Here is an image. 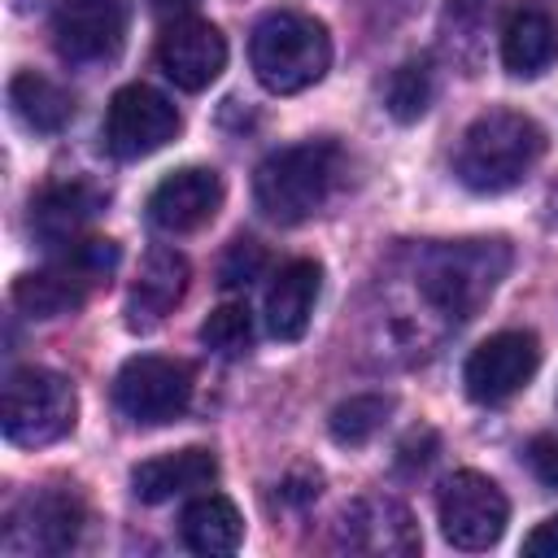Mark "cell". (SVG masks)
Masks as SVG:
<instances>
[{
  "label": "cell",
  "mask_w": 558,
  "mask_h": 558,
  "mask_svg": "<svg viewBox=\"0 0 558 558\" xmlns=\"http://www.w3.org/2000/svg\"><path fill=\"white\" fill-rule=\"evenodd\" d=\"M384 4H401V9H405V4H410V0H384Z\"/></svg>",
  "instance_id": "cell-30"
},
{
  "label": "cell",
  "mask_w": 558,
  "mask_h": 558,
  "mask_svg": "<svg viewBox=\"0 0 558 558\" xmlns=\"http://www.w3.org/2000/svg\"><path fill=\"white\" fill-rule=\"evenodd\" d=\"M336 545L349 554H371V558H410L418 554L423 536L414 514L384 493L357 497L353 506H344L340 523H336Z\"/></svg>",
  "instance_id": "cell-13"
},
{
  "label": "cell",
  "mask_w": 558,
  "mask_h": 558,
  "mask_svg": "<svg viewBox=\"0 0 558 558\" xmlns=\"http://www.w3.org/2000/svg\"><path fill=\"white\" fill-rule=\"evenodd\" d=\"M523 458H527L532 475H536L545 488H558V436H554V432L532 436L527 449H523Z\"/></svg>",
  "instance_id": "cell-27"
},
{
  "label": "cell",
  "mask_w": 558,
  "mask_h": 558,
  "mask_svg": "<svg viewBox=\"0 0 558 558\" xmlns=\"http://www.w3.org/2000/svg\"><path fill=\"white\" fill-rule=\"evenodd\" d=\"M388 414H392V397H384V392H357V397H349V401H340L331 410L327 432H331L336 445L357 449V445H366L388 423Z\"/></svg>",
  "instance_id": "cell-24"
},
{
  "label": "cell",
  "mask_w": 558,
  "mask_h": 558,
  "mask_svg": "<svg viewBox=\"0 0 558 558\" xmlns=\"http://www.w3.org/2000/svg\"><path fill=\"white\" fill-rule=\"evenodd\" d=\"M113 405L140 427L174 423L192 405V366L179 357L140 353L113 375Z\"/></svg>",
  "instance_id": "cell-7"
},
{
  "label": "cell",
  "mask_w": 558,
  "mask_h": 558,
  "mask_svg": "<svg viewBox=\"0 0 558 558\" xmlns=\"http://www.w3.org/2000/svg\"><path fill=\"white\" fill-rule=\"evenodd\" d=\"M510 270L506 240H445L418 253L414 288L440 323H471Z\"/></svg>",
  "instance_id": "cell-1"
},
{
  "label": "cell",
  "mask_w": 558,
  "mask_h": 558,
  "mask_svg": "<svg viewBox=\"0 0 558 558\" xmlns=\"http://www.w3.org/2000/svg\"><path fill=\"white\" fill-rule=\"evenodd\" d=\"M179 532H183V545L196 549V554H235L240 541H244V519L235 510L231 497L222 493H205L196 501L183 506L179 514Z\"/></svg>",
  "instance_id": "cell-21"
},
{
  "label": "cell",
  "mask_w": 558,
  "mask_h": 558,
  "mask_svg": "<svg viewBox=\"0 0 558 558\" xmlns=\"http://www.w3.org/2000/svg\"><path fill=\"white\" fill-rule=\"evenodd\" d=\"M248 61L266 92L292 96L314 87L331 65V35L318 17L275 9L248 35Z\"/></svg>",
  "instance_id": "cell-4"
},
{
  "label": "cell",
  "mask_w": 558,
  "mask_h": 558,
  "mask_svg": "<svg viewBox=\"0 0 558 558\" xmlns=\"http://www.w3.org/2000/svg\"><path fill=\"white\" fill-rule=\"evenodd\" d=\"M187 275H192V270H187V257H183V253H174V248H153V253L144 257V266H140V279H135L131 296H126V323H131L135 331L157 327V323L183 301Z\"/></svg>",
  "instance_id": "cell-18"
},
{
  "label": "cell",
  "mask_w": 558,
  "mask_h": 558,
  "mask_svg": "<svg viewBox=\"0 0 558 558\" xmlns=\"http://www.w3.org/2000/svg\"><path fill=\"white\" fill-rule=\"evenodd\" d=\"M126 0H61L52 13V44L70 65H100L122 52Z\"/></svg>",
  "instance_id": "cell-12"
},
{
  "label": "cell",
  "mask_w": 558,
  "mask_h": 558,
  "mask_svg": "<svg viewBox=\"0 0 558 558\" xmlns=\"http://www.w3.org/2000/svg\"><path fill=\"white\" fill-rule=\"evenodd\" d=\"M157 65L174 87L201 92L222 74L227 39L218 26H209L201 17H174L157 39Z\"/></svg>",
  "instance_id": "cell-14"
},
{
  "label": "cell",
  "mask_w": 558,
  "mask_h": 558,
  "mask_svg": "<svg viewBox=\"0 0 558 558\" xmlns=\"http://www.w3.org/2000/svg\"><path fill=\"white\" fill-rule=\"evenodd\" d=\"M157 13H183V9H192L196 0H148Z\"/></svg>",
  "instance_id": "cell-29"
},
{
  "label": "cell",
  "mask_w": 558,
  "mask_h": 558,
  "mask_svg": "<svg viewBox=\"0 0 558 558\" xmlns=\"http://www.w3.org/2000/svg\"><path fill=\"white\" fill-rule=\"evenodd\" d=\"M436 100V65L427 57L401 61L384 83V109L397 122H418Z\"/></svg>",
  "instance_id": "cell-23"
},
{
  "label": "cell",
  "mask_w": 558,
  "mask_h": 558,
  "mask_svg": "<svg viewBox=\"0 0 558 558\" xmlns=\"http://www.w3.org/2000/svg\"><path fill=\"white\" fill-rule=\"evenodd\" d=\"M323 292V266L310 257H292L275 270L266 288V327L275 340H301Z\"/></svg>",
  "instance_id": "cell-17"
},
{
  "label": "cell",
  "mask_w": 558,
  "mask_h": 558,
  "mask_svg": "<svg viewBox=\"0 0 558 558\" xmlns=\"http://www.w3.org/2000/svg\"><path fill=\"white\" fill-rule=\"evenodd\" d=\"M87 523V510L78 493L70 488H39L22 497L9 510L4 523V554L31 558V554H65L78 545V532Z\"/></svg>",
  "instance_id": "cell-10"
},
{
  "label": "cell",
  "mask_w": 558,
  "mask_h": 558,
  "mask_svg": "<svg viewBox=\"0 0 558 558\" xmlns=\"http://www.w3.org/2000/svg\"><path fill=\"white\" fill-rule=\"evenodd\" d=\"M436 514H440V532H445V541L453 549H488L506 532L510 501H506V493L488 475H480V471H453L440 484Z\"/></svg>",
  "instance_id": "cell-9"
},
{
  "label": "cell",
  "mask_w": 558,
  "mask_h": 558,
  "mask_svg": "<svg viewBox=\"0 0 558 558\" xmlns=\"http://www.w3.org/2000/svg\"><path fill=\"white\" fill-rule=\"evenodd\" d=\"M222 205V179L209 166H183L174 174H166L153 192H148V222L157 231L183 235L205 227Z\"/></svg>",
  "instance_id": "cell-15"
},
{
  "label": "cell",
  "mask_w": 558,
  "mask_h": 558,
  "mask_svg": "<svg viewBox=\"0 0 558 558\" xmlns=\"http://www.w3.org/2000/svg\"><path fill=\"white\" fill-rule=\"evenodd\" d=\"M536 366H541V344L532 331H497L471 349V357L462 366V384H466L471 401L501 405L519 388H527Z\"/></svg>",
  "instance_id": "cell-11"
},
{
  "label": "cell",
  "mask_w": 558,
  "mask_h": 558,
  "mask_svg": "<svg viewBox=\"0 0 558 558\" xmlns=\"http://www.w3.org/2000/svg\"><path fill=\"white\" fill-rule=\"evenodd\" d=\"M523 554H527V558H558V514L541 519V523L523 536Z\"/></svg>",
  "instance_id": "cell-28"
},
{
  "label": "cell",
  "mask_w": 558,
  "mask_h": 558,
  "mask_svg": "<svg viewBox=\"0 0 558 558\" xmlns=\"http://www.w3.org/2000/svg\"><path fill=\"white\" fill-rule=\"evenodd\" d=\"M541 153H545V131L527 113L488 109L462 131L458 153H453V174L462 187L480 196H497L523 183L532 166L541 161Z\"/></svg>",
  "instance_id": "cell-2"
},
{
  "label": "cell",
  "mask_w": 558,
  "mask_h": 558,
  "mask_svg": "<svg viewBox=\"0 0 558 558\" xmlns=\"http://www.w3.org/2000/svg\"><path fill=\"white\" fill-rule=\"evenodd\" d=\"M201 344L214 349L218 357H240L253 349V314L244 301H227L218 305L205 323H201Z\"/></svg>",
  "instance_id": "cell-25"
},
{
  "label": "cell",
  "mask_w": 558,
  "mask_h": 558,
  "mask_svg": "<svg viewBox=\"0 0 558 558\" xmlns=\"http://www.w3.org/2000/svg\"><path fill=\"white\" fill-rule=\"evenodd\" d=\"M218 480V458L209 449H179V453H161L148 458L131 471V493L148 506L183 497L192 488H209Z\"/></svg>",
  "instance_id": "cell-19"
},
{
  "label": "cell",
  "mask_w": 558,
  "mask_h": 558,
  "mask_svg": "<svg viewBox=\"0 0 558 558\" xmlns=\"http://www.w3.org/2000/svg\"><path fill=\"white\" fill-rule=\"evenodd\" d=\"M9 105L39 135H57L74 118V96L61 83H52L48 74H35V70H17L9 78Z\"/></svg>",
  "instance_id": "cell-22"
},
{
  "label": "cell",
  "mask_w": 558,
  "mask_h": 558,
  "mask_svg": "<svg viewBox=\"0 0 558 558\" xmlns=\"http://www.w3.org/2000/svg\"><path fill=\"white\" fill-rule=\"evenodd\" d=\"M183 118L179 109L144 87V83H131V87H118L109 109H105V122H100V140H105V153L118 157V161H140L157 148H166L174 135H179Z\"/></svg>",
  "instance_id": "cell-8"
},
{
  "label": "cell",
  "mask_w": 558,
  "mask_h": 558,
  "mask_svg": "<svg viewBox=\"0 0 558 558\" xmlns=\"http://www.w3.org/2000/svg\"><path fill=\"white\" fill-rule=\"evenodd\" d=\"M100 205H105V192L83 183V179L52 183L31 201V231L44 248L61 253V248L87 240V227L100 214Z\"/></svg>",
  "instance_id": "cell-16"
},
{
  "label": "cell",
  "mask_w": 558,
  "mask_h": 558,
  "mask_svg": "<svg viewBox=\"0 0 558 558\" xmlns=\"http://www.w3.org/2000/svg\"><path fill=\"white\" fill-rule=\"evenodd\" d=\"M501 61L514 78H536L558 61V22L545 9H514L501 26Z\"/></svg>",
  "instance_id": "cell-20"
},
{
  "label": "cell",
  "mask_w": 558,
  "mask_h": 558,
  "mask_svg": "<svg viewBox=\"0 0 558 558\" xmlns=\"http://www.w3.org/2000/svg\"><path fill=\"white\" fill-rule=\"evenodd\" d=\"M344 170V153L336 140H301L270 153L253 174V201L270 222H305L327 205Z\"/></svg>",
  "instance_id": "cell-3"
},
{
  "label": "cell",
  "mask_w": 558,
  "mask_h": 558,
  "mask_svg": "<svg viewBox=\"0 0 558 558\" xmlns=\"http://www.w3.org/2000/svg\"><path fill=\"white\" fill-rule=\"evenodd\" d=\"M118 266V244L113 240H100V235H87L70 248H61L57 262L22 275L13 283V305L26 314V318H61V314H74L96 283H105Z\"/></svg>",
  "instance_id": "cell-5"
},
{
  "label": "cell",
  "mask_w": 558,
  "mask_h": 558,
  "mask_svg": "<svg viewBox=\"0 0 558 558\" xmlns=\"http://www.w3.org/2000/svg\"><path fill=\"white\" fill-rule=\"evenodd\" d=\"M262 270H266V253H262V244L248 240V235H240V240H231V248L222 253L218 283H222V288H248Z\"/></svg>",
  "instance_id": "cell-26"
},
{
  "label": "cell",
  "mask_w": 558,
  "mask_h": 558,
  "mask_svg": "<svg viewBox=\"0 0 558 558\" xmlns=\"http://www.w3.org/2000/svg\"><path fill=\"white\" fill-rule=\"evenodd\" d=\"M74 418H78V397L61 371H48V366L9 371L0 423L13 445H22V449L52 445L74 427Z\"/></svg>",
  "instance_id": "cell-6"
}]
</instances>
